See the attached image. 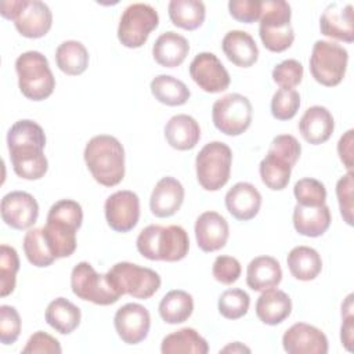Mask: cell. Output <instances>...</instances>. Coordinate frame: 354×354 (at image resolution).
<instances>
[{"instance_id":"obj_5","label":"cell","mask_w":354,"mask_h":354,"mask_svg":"<svg viewBox=\"0 0 354 354\" xmlns=\"http://www.w3.org/2000/svg\"><path fill=\"white\" fill-rule=\"evenodd\" d=\"M18 87L24 97L32 101L48 98L55 88V77L47 58L39 51L22 53L15 61Z\"/></svg>"},{"instance_id":"obj_48","label":"cell","mask_w":354,"mask_h":354,"mask_svg":"<svg viewBox=\"0 0 354 354\" xmlns=\"http://www.w3.org/2000/svg\"><path fill=\"white\" fill-rule=\"evenodd\" d=\"M263 1L259 0H230V15L243 24H253L260 19Z\"/></svg>"},{"instance_id":"obj_41","label":"cell","mask_w":354,"mask_h":354,"mask_svg":"<svg viewBox=\"0 0 354 354\" xmlns=\"http://www.w3.org/2000/svg\"><path fill=\"white\" fill-rule=\"evenodd\" d=\"M293 194L297 205L301 206H321L326 202L325 185L317 178L306 177L299 180L293 187Z\"/></svg>"},{"instance_id":"obj_10","label":"cell","mask_w":354,"mask_h":354,"mask_svg":"<svg viewBox=\"0 0 354 354\" xmlns=\"http://www.w3.org/2000/svg\"><path fill=\"white\" fill-rule=\"evenodd\" d=\"M71 288L75 296L98 306H109L120 295L111 286L105 274H98L87 261L77 263L71 272Z\"/></svg>"},{"instance_id":"obj_39","label":"cell","mask_w":354,"mask_h":354,"mask_svg":"<svg viewBox=\"0 0 354 354\" xmlns=\"http://www.w3.org/2000/svg\"><path fill=\"white\" fill-rule=\"evenodd\" d=\"M292 10L285 0H266L261 6L260 26L261 29H282L290 26Z\"/></svg>"},{"instance_id":"obj_36","label":"cell","mask_w":354,"mask_h":354,"mask_svg":"<svg viewBox=\"0 0 354 354\" xmlns=\"http://www.w3.org/2000/svg\"><path fill=\"white\" fill-rule=\"evenodd\" d=\"M292 169L293 167L289 163L270 152H267L259 166L263 184L272 191H281L286 188L290 180Z\"/></svg>"},{"instance_id":"obj_35","label":"cell","mask_w":354,"mask_h":354,"mask_svg":"<svg viewBox=\"0 0 354 354\" xmlns=\"http://www.w3.org/2000/svg\"><path fill=\"white\" fill-rule=\"evenodd\" d=\"M149 87L155 100L169 106L184 105L191 95L187 84L170 75L155 76Z\"/></svg>"},{"instance_id":"obj_8","label":"cell","mask_w":354,"mask_h":354,"mask_svg":"<svg viewBox=\"0 0 354 354\" xmlns=\"http://www.w3.org/2000/svg\"><path fill=\"white\" fill-rule=\"evenodd\" d=\"M348 53L333 41L317 40L310 57V72L315 82L325 87L337 86L347 71Z\"/></svg>"},{"instance_id":"obj_51","label":"cell","mask_w":354,"mask_h":354,"mask_svg":"<svg viewBox=\"0 0 354 354\" xmlns=\"http://www.w3.org/2000/svg\"><path fill=\"white\" fill-rule=\"evenodd\" d=\"M353 142H354V130H347L337 142V153L348 171H353Z\"/></svg>"},{"instance_id":"obj_23","label":"cell","mask_w":354,"mask_h":354,"mask_svg":"<svg viewBox=\"0 0 354 354\" xmlns=\"http://www.w3.org/2000/svg\"><path fill=\"white\" fill-rule=\"evenodd\" d=\"M221 48L234 65L239 68L252 66L259 58V48L254 39L245 30H230L221 41Z\"/></svg>"},{"instance_id":"obj_17","label":"cell","mask_w":354,"mask_h":354,"mask_svg":"<svg viewBox=\"0 0 354 354\" xmlns=\"http://www.w3.org/2000/svg\"><path fill=\"white\" fill-rule=\"evenodd\" d=\"M230 236L227 220L217 212H203L195 221V238L201 250L217 252L225 246Z\"/></svg>"},{"instance_id":"obj_37","label":"cell","mask_w":354,"mask_h":354,"mask_svg":"<svg viewBox=\"0 0 354 354\" xmlns=\"http://www.w3.org/2000/svg\"><path fill=\"white\" fill-rule=\"evenodd\" d=\"M24 252L28 261L35 267H48L55 260L44 239L43 228H32L25 234Z\"/></svg>"},{"instance_id":"obj_46","label":"cell","mask_w":354,"mask_h":354,"mask_svg":"<svg viewBox=\"0 0 354 354\" xmlns=\"http://www.w3.org/2000/svg\"><path fill=\"white\" fill-rule=\"evenodd\" d=\"M241 263L232 256H217L212 267L214 279L223 285H232L236 282L241 277Z\"/></svg>"},{"instance_id":"obj_34","label":"cell","mask_w":354,"mask_h":354,"mask_svg":"<svg viewBox=\"0 0 354 354\" xmlns=\"http://www.w3.org/2000/svg\"><path fill=\"white\" fill-rule=\"evenodd\" d=\"M167 11L173 25L185 30H195L202 26L206 17L205 4L199 0H171Z\"/></svg>"},{"instance_id":"obj_43","label":"cell","mask_w":354,"mask_h":354,"mask_svg":"<svg viewBox=\"0 0 354 354\" xmlns=\"http://www.w3.org/2000/svg\"><path fill=\"white\" fill-rule=\"evenodd\" d=\"M303 65L297 59H285L272 69V80L281 88H293L301 83Z\"/></svg>"},{"instance_id":"obj_4","label":"cell","mask_w":354,"mask_h":354,"mask_svg":"<svg viewBox=\"0 0 354 354\" xmlns=\"http://www.w3.org/2000/svg\"><path fill=\"white\" fill-rule=\"evenodd\" d=\"M137 250L148 260L180 261L188 254L189 238L180 225L151 224L141 230L137 236Z\"/></svg>"},{"instance_id":"obj_44","label":"cell","mask_w":354,"mask_h":354,"mask_svg":"<svg viewBox=\"0 0 354 354\" xmlns=\"http://www.w3.org/2000/svg\"><path fill=\"white\" fill-rule=\"evenodd\" d=\"M21 333V318L15 307L0 306V342L3 344H12Z\"/></svg>"},{"instance_id":"obj_42","label":"cell","mask_w":354,"mask_h":354,"mask_svg":"<svg viewBox=\"0 0 354 354\" xmlns=\"http://www.w3.org/2000/svg\"><path fill=\"white\" fill-rule=\"evenodd\" d=\"M300 106V94L295 88H279L271 100V115L277 120L292 119Z\"/></svg>"},{"instance_id":"obj_18","label":"cell","mask_w":354,"mask_h":354,"mask_svg":"<svg viewBox=\"0 0 354 354\" xmlns=\"http://www.w3.org/2000/svg\"><path fill=\"white\" fill-rule=\"evenodd\" d=\"M19 35L28 39H39L48 33L53 25L50 7L40 0H26L14 21Z\"/></svg>"},{"instance_id":"obj_27","label":"cell","mask_w":354,"mask_h":354,"mask_svg":"<svg viewBox=\"0 0 354 354\" xmlns=\"http://www.w3.org/2000/svg\"><path fill=\"white\" fill-rule=\"evenodd\" d=\"M282 281V268L277 259L271 256H257L246 270V283L252 290L264 292L277 288Z\"/></svg>"},{"instance_id":"obj_1","label":"cell","mask_w":354,"mask_h":354,"mask_svg":"<svg viewBox=\"0 0 354 354\" xmlns=\"http://www.w3.org/2000/svg\"><path fill=\"white\" fill-rule=\"evenodd\" d=\"M7 147L17 176L25 180L44 177L48 162L43 152L46 134L40 124L29 119L15 122L7 133Z\"/></svg>"},{"instance_id":"obj_40","label":"cell","mask_w":354,"mask_h":354,"mask_svg":"<svg viewBox=\"0 0 354 354\" xmlns=\"http://www.w3.org/2000/svg\"><path fill=\"white\" fill-rule=\"evenodd\" d=\"M250 306L249 295L242 289H227L218 297V313L227 319L242 318Z\"/></svg>"},{"instance_id":"obj_24","label":"cell","mask_w":354,"mask_h":354,"mask_svg":"<svg viewBox=\"0 0 354 354\" xmlns=\"http://www.w3.org/2000/svg\"><path fill=\"white\" fill-rule=\"evenodd\" d=\"M165 138L177 151L192 149L201 138L199 123L189 115H174L165 126Z\"/></svg>"},{"instance_id":"obj_7","label":"cell","mask_w":354,"mask_h":354,"mask_svg":"<svg viewBox=\"0 0 354 354\" xmlns=\"http://www.w3.org/2000/svg\"><path fill=\"white\" fill-rule=\"evenodd\" d=\"M231 165L232 152L227 144L221 141L206 144L195 159L199 185L206 191H218L230 180Z\"/></svg>"},{"instance_id":"obj_21","label":"cell","mask_w":354,"mask_h":354,"mask_svg":"<svg viewBox=\"0 0 354 354\" xmlns=\"http://www.w3.org/2000/svg\"><path fill=\"white\" fill-rule=\"evenodd\" d=\"M261 206V195L250 183H236L225 194V207L232 217L241 221L252 220Z\"/></svg>"},{"instance_id":"obj_28","label":"cell","mask_w":354,"mask_h":354,"mask_svg":"<svg viewBox=\"0 0 354 354\" xmlns=\"http://www.w3.org/2000/svg\"><path fill=\"white\" fill-rule=\"evenodd\" d=\"M189 53L188 40L173 30L162 33L152 46L153 59L165 68H176L184 62Z\"/></svg>"},{"instance_id":"obj_49","label":"cell","mask_w":354,"mask_h":354,"mask_svg":"<svg viewBox=\"0 0 354 354\" xmlns=\"http://www.w3.org/2000/svg\"><path fill=\"white\" fill-rule=\"evenodd\" d=\"M24 354H61L62 348L59 342L51 335L37 330L26 342V346L22 348Z\"/></svg>"},{"instance_id":"obj_15","label":"cell","mask_w":354,"mask_h":354,"mask_svg":"<svg viewBox=\"0 0 354 354\" xmlns=\"http://www.w3.org/2000/svg\"><path fill=\"white\" fill-rule=\"evenodd\" d=\"M3 221L14 230L30 228L39 217V205L33 195L25 191L6 194L0 205Z\"/></svg>"},{"instance_id":"obj_9","label":"cell","mask_w":354,"mask_h":354,"mask_svg":"<svg viewBox=\"0 0 354 354\" xmlns=\"http://www.w3.org/2000/svg\"><path fill=\"white\" fill-rule=\"evenodd\" d=\"M253 116V108L248 97L231 93L218 98L212 108V120L214 127L225 136H241L245 133Z\"/></svg>"},{"instance_id":"obj_47","label":"cell","mask_w":354,"mask_h":354,"mask_svg":"<svg viewBox=\"0 0 354 354\" xmlns=\"http://www.w3.org/2000/svg\"><path fill=\"white\" fill-rule=\"evenodd\" d=\"M353 171H347V174L340 177L336 184V196L340 214L348 225H353Z\"/></svg>"},{"instance_id":"obj_38","label":"cell","mask_w":354,"mask_h":354,"mask_svg":"<svg viewBox=\"0 0 354 354\" xmlns=\"http://www.w3.org/2000/svg\"><path fill=\"white\" fill-rule=\"evenodd\" d=\"M19 270V257L14 248L0 246V296L6 297L15 289L17 272Z\"/></svg>"},{"instance_id":"obj_14","label":"cell","mask_w":354,"mask_h":354,"mask_svg":"<svg viewBox=\"0 0 354 354\" xmlns=\"http://www.w3.org/2000/svg\"><path fill=\"white\" fill-rule=\"evenodd\" d=\"M113 325L118 336L126 344H138L148 336L151 315L144 306L127 303L116 311Z\"/></svg>"},{"instance_id":"obj_3","label":"cell","mask_w":354,"mask_h":354,"mask_svg":"<svg viewBox=\"0 0 354 354\" xmlns=\"http://www.w3.org/2000/svg\"><path fill=\"white\" fill-rule=\"evenodd\" d=\"M84 162L94 180L104 187H115L124 177V149L109 134L94 136L84 148Z\"/></svg>"},{"instance_id":"obj_50","label":"cell","mask_w":354,"mask_h":354,"mask_svg":"<svg viewBox=\"0 0 354 354\" xmlns=\"http://www.w3.org/2000/svg\"><path fill=\"white\" fill-rule=\"evenodd\" d=\"M342 328L340 340L342 344L351 351L353 350V332H354V315H353V295H348L342 304Z\"/></svg>"},{"instance_id":"obj_12","label":"cell","mask_w":354,"mask_h":354,"mask_svg":"<svg viewBox=\"0 0 354 354\" xmlns=\"http://www.w3.org/2000/svg\"><path fill=\"white\" fill-rule=\"evenodd\" d=\"M104 210L106 223L113 231L129 232L140 220V198L129 189L116 191L106 198Z\"/></svg>"},{"instance_id":"obj_16","label":"cell","mask_w":354,"mask_h":354,"mask_svg":"<svg viewBox=\"0 0 354 354\" xmlns=\"http://www.w3.org/2000/svg\"><path fill=\"white\" fill-rule=\"evenodd\" d=\"M282 346L288 354H326L325 333L306 322L293 324L282 336Z\"/></svg>"},{"instance_id":"obj_52","label":"cell","mask_w":354,"mask_h":354,"mask_svg":"<svg viewBox=\"0 0 354 354\" xmlns=\"http://www.w3.org/2000/svg\"><path fill=\"white\" fill-rule=\"evenodd\" d=\"M26 0H8V1H1L0 3V14L3 15V18L6 19H11L15 21V18L18 17L19 11L22 10V7L25 6Z\"/></svg>"},{"instance_id":"obj_11","label":"cell","mask_w":354,"mask_h":354,"mask_svg":"<svg viewBox=\"0 0 354 354\" xmlns=\"http://www.w3.org/2000/svg\"><path fill=\"white\" fill-rule=\"evenodd\" d=\"M159 25L156 10L145 3H133L124 8L119 26L118 39L127 48L141 47L149 33Z\"/></svg>"},{"instance_id":"obj_53","label":"cell","mask_w":354,"mask_h":354,"mask_svg":"<svg viewBox=\"0 0 354 354\" xmlns=\"http://www.w3.org/2000/svg\"><path fill=\"white\" fill-rule=\"evenodd\" d=\"M220 353H250V348L243 346L241 342H234L220 350Z\"/></svg>"},{"instance_id":"obj_20","label":"cell","mask_w":354,"mask_h":354,"mask_svg":"<svg viewBox=\"0 0 354 354\" xmlns=\"http://www.w3.org/2000/svg\"><path fill=\"white\" fill-rule=\"evenodd\" d=\"M184 187L174 177L160 178L149 198V209L153 216L159 218L176 214L184 202Z\"/></svg>"},{"instance_id":"obj_22","label":"cell","mask_w":354,"mask_h":354,"mask_svg":"<svg viewBox=\"0 0 354 354\" xmlns=\"http://www.w3.org/2000/svg\"><path fill=\"white\" fill-rule=\"evenodd\" d=\"M299 130L308 144L319 145L330 138L335 130V120L328 108L314 105L307 108L300 118Z\"/></svg>"},{"instance_id":"obj_31","label":"cell","mask_w":354,"mask_h":354,"mask_svg":"<svg viewBox=\"0 0 354 354\" xmlns=\"http://www.w3.org/2000/svg\"><path fill=\"white\" fill-rule=\"evenodd\" d=\"M194 311L192 296L181 289L167 292L159 303L160 318L170 325L185 322Z\"/></svg>"},{"instance_id":"obj_26","label":"cell","mask_w":354,"mask_h":354,"mask_svg":"<svg viewBox=\"0 0 354 354\" xmlns=\"http://www.w3.org/2000/svg\"><path fill=\"white\" fill-rule=\"evenodd\" d=\"M292 313V300L288 293L279 289L261 292L256 301V315L266 325H278Z\"/></svg>"},{"instance_id":"obj_2","label":"cell","mask_w":354,"mask_h":354,"mask_svg":"<svg viewBox=\"0 0 354 354\" xmlns=\"http://www.w3.org/2000/svg\"><path fill=\"white\" fill-rule=\"evenodd\" d=\"M83 221L82 206L72 199L55 202L43 228L44 239L55 259L69 257L76 250V231Z\"/></svg>"},{"instance_id":"obj_13","label":"cell","mask_w":354,"mask_h":354,"mask_svg":"<svg viewBox=\"0 0 354 354\" xmlns=\"http://www.w3.org/2000/svg\"><path fill=\"white\" fill-rule=\"evenodd\" d=\"M189 76L206 93L214 94L228 88L231 77L213 53H199L189 64Z\"/></svg>"},{"instance_id":"obj_6","label":"cell","mask_w":354,"mask_h":354,"mask_svg":"<svg viewBox=\"0 0 354 354\" xmlns=\"http://www.w3.org/2000/svg\"><path fill=\"white\" fill-rule=\"evenodd\" d=\"M105 275L111 286L120 296L129 295L142 300L152 297L162 283L156 271L129 261L113 264Z\"/></svg>"},{"instance_id":"obj_29","label":"cell","mask_w":354,"mask_h":354,"mask_svg":"<svg viewBox=\"0 0 354 354\" xmlns=\"http://www.w3.org/2000/svg\"><path fill=\"white\" fill-rule=\"evenodd\" d=\"M46 322L61 335L72 333L80 324L82 311L65 297H57L46 308Z\"/></svg>"},{"instance_id":"obj_33","label":"cell","mask_w":354,"mask_h":354,"mask_svg":"<svg viewBox=\"0 0 354 354\" xmlns=\"http://www.w3.org/2000/svg\"><path fill=\"white\" fill-rule=\"evenodd\" d=\"M160 351L163 354H206L209 344L194 328H183L163 337Z\"/></svg>"},{"instance_id":"obj_25","label":"cell","mask_w":354,"mask_h":354,"mask_svg":"<svg viewBox=\"0 0 354 354\" xmlns=\"http://www.w3.org/2000/svg\"><path fill=\"white\" fill-rule=\"evenodd\" d=\"M330 221V210L326 203L321 206L296 205L293 209V227L300 235L321 236L328 231Z\"/></svg>"},{"instance_id":"obj_32","label":"cell","mask_w":354,"mask_h":354,"mask_svg":"<svg viewBox=\"0 0 354 354\" xmlns=\"http://www.w3.org/2000/svg\"><path fill=\"white\" fill-rule=\"evenodd\" d=\"M88 51L77 40L62 41L55 50V62L61 72L69 76L82 75L88 66Z\"/></svg>"},{"instance_id":"obj_45","label":"cell","mask_w":354,"mask_h":354,"mask_svg":"<svg viewBox=\"0 0 354 354\" xmlns=\"http://www.w3.org/2000/svg\"><path fill=\"white\" fill-rule=\"evenodd\" d=\"M268 152L283 159L286 163H289L293 167L300 158L301 145L296 140V137L290 134H281L274 137L268 148Z\"/></svg>"},{"instance_id":"obj_19","label":"cell","mask_w":354,"mask_h":354,"mask_svg":"<svg viewBox=\"0 0 354 354\" xmlns=\"http://www.w3.org/2000/svg\"><path fill=\"white\" fill-rule=\"evenodd\" d=\"M319 30L324 36L346 43L354 41L353 6L330 3L319 18Z\"/></svg>"},{"instance_id":"obj_30","label":"cell","mask_w":354,"mask_h":354,"mask_svg":"<svg viewBox=\"0 0 354 354\" xmlns=\"http://www.w3.org/2000/svg\"><path fill=\"white\" fill-rule=\"evenodd\" d=\"M290 274L299 281H313L322 271L319 253L310 246L293 248L286 259Z\"/></svg>"}]
</instances>
